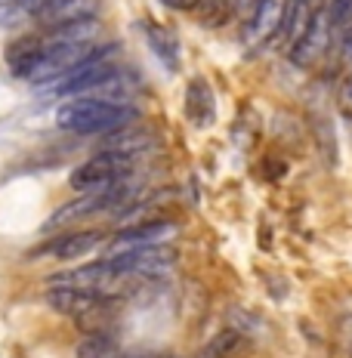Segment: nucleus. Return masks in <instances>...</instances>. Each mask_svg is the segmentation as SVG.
Masks as SVG:
<instances>
[{"mask_svg":"<svg viewBox=\"0 0 352 358\" xmlns=\"http://www.w3.org/2000/svg\"><path fill=\"white\" fill-rule=\"evenodd\" d=\"M185 118L198 127V130H207V127L217 120V99H213V90L204 77H192L189 87H185V105H183Z\"/></svg>","mask_w":352,"mask_h":358,"instance_id":"nucleus-9","label":"nucleus"},{"mask_svg":"<svg viewBox=\"0 0 352 358\" xmlns=\"http://www.w3.org/2000/svg\"><path fill=\"white\" fill-rule=\"evenodd\" d=\"M136 109L118 102V99H99V96H75L56 109V124L59 130L75 136H93V133H112L121 127L133 124Z\"/></svg>","mask_w":352,"mask_h":358,"instance_id":"nucleus-1","label":"nucleus"},{"mask_svg":"<svg viewBox=\"0 0 352 358\" xmlns=\"http://www.w3.org/2000/svg\"><path fill=\"white\" fill-rule=\"evenodd\" d=\"M124 182H127V179H124ZM124 182L112 185V189H102V192H87V195H81V198H75V201L62 204L59 210H56L53 217L44 223V228L49 232V228L71 226V223H81V219H87V217H96V213H105V210H112V207H124V201H127Z\"/></svg>","mask_w":352,"mask_h":358,"instance_id":"nucleus-3","label":"nucleus"},{"mask_svg":"<svg viewBox=\"0 0 352 358\" xmlns=\"http://www.w3.org/2000/svg\"><path fill=\"white\" fill-rule=\"evenodd\" d=\"M96 293H87V290H75V288H49L47 290V303L49 309L62 312V315H71V318H77V315H84L90 309L93 303H96Z\"/></svg>","mask_w":352,"mask_h":358,"instance_id":"nucleus-13","label":"nucleus"},{"mask_svg":"<svg viewBox=\"0 0 352 358\" xmlns=\"http://www.w3.org/2000/svg\"><path fill=\"white\" fill-rule=\"evenodd\" d=\"M340 105H343V111L352 114V77H346L340 87Z\"/></svg>","mask_w":352,"mask_h":358,"instance_id":"nucleus-18","label":"nucleus"},{"mask_svg":"<svg viewBox=\"0 0 352 358\" xmlns=\"http://www.w3.org/2000/svg\"><path fill=\"white\" fill-rule=\"evenodd\" d=\"M238 346H241V334L235 327H229V331H220L211 343H204L198 358H232Z\"/></svg>","mask_w":352,"mask_h":358,"instance_id":"nucleus-16","label":"nucleus"},{"mask_svg":"<svg viewBox=\"0 0 352 358\" xmlns=\"http://www.w3.org/2000/svg\"><path fill=\"white\" fill-rule=\"evenodd\" d=\"M105 263L112 266V272L124 278H142V275H158V272L170 269L176 263L174 247H161V244H142V247H127L118 254H109Z\"/></svg>","mask_w":352,"mask_h":358,"instance_id":"nucleus-4","label":"nucleus"},{"mask_svg":"<svg viewBox=\"0 0 352 358\" xmlns=\"http://www.w3.org/2000/svg\"><path fill=\"white\" fill-rule=\"evenodd\" d=\"M152 146H155V133L148 127H130V124L121 127V130H112L109 139H105V152L127 155V157L142 155Z\"/></svg>","mask_w":352,"mask_h":358,"instance_id":"nucleus-12","label":"nucleus"},{"mask_svg":"<svg viewBox=\"0 0 352 358\" xmlns=\"http://www.w3.org/2000/svg\"><path fill=\"white\" fill-rule=\"evenodd\" d=\"M99 244H102V232H96V228H81V232H66V235L49 238L47 244L34 247L31 256L34 260H40V256H53V260H77V256L93 254Z\"/></svg>","mask_w":352,"mask_h":358,"instance_id":"nucleus-5","label":"nucleus"},{"mask_svg":"<svg viewBox=\"0 0 352 358\" xmlns=\"http://www.w3.org/2000/svg\"><path fill=\"white\" fill-rule=\"evenodd\" d=\"M174 232V223H161V219H142L130 228H121L114 235V241L109 244V254H118V250H127V247H142V244H155L161 241L164 235Z\"/></svg>","mask_w":352,"mask_h":358,"instance_id":"nucleus-11","label":"nucleus"},{"mask_svg":"<svg viewBox=\"0 0 352 358\" xmlns=\"http://www.w3.org/2000/svg\"><path fill=\"white\" fill-rule=\"evenodd\" d=\"M325 16H328L330 31H334V28H343L352 19V0H330V6L325 10Z\"/></svg>","mask_w":352,"mask_h":358,"instance_id":"nucleus-17","label":"nucleus"},{"mask_svg":"<svg viewBox=\"0 0 352 358\" xmlns=\"http://www.w3.org/2000/svg\"><path fill=\"white\" fill-rule=\"evenodd\" d=\"M146 40H148V47H152V53L170 71L179 68V38L170 31V28H164L158 22H146Z\"/></svg>","mask_w":352,"mask_h":358,"instance_id":"nucleus-14","label":"nucleus"},{"mask_svg":"<svg viewBox=\"0 0 352 358\" xmlns=\"http://www.w3.org/2000/svg\"><path fill=\"white\" fill-rule=\"evenodd\" d=\"M0 3H16V0H0Z\"/></svg>","mask_w":352,"mask_h":358,"instance_id":"nucleus-21","label":"nucleus"},{"mask_svg":"<svg viewBox=\"0 0 352 358\" xmlns=\"http://www.w3.org/2000/svg\"><path fill=\"white\" fill-rule=\"evenodd\" d=\"M133 170V157L127 155H114V152H102V155H93L84 164H77L68 176V185L81 195L87 192H102L112 189V185L124 182Z\"/></svg>","mask_w":352,"mask_h":358,"instance_id":"nucleus-2","label":"nucleus"},{"mask_svg":"<svg viewBox=\"0 0 352 358\" xmlns=\"http://www.w3.org/2000/svg\"><path fill=\"white\" fill-rule=\"evenodd\" d=\"M99 0H47L38 13L34 22L40 28H59L71 22H84V19H96Z\"/></svg>","mask_w":352,"mask_h":358,"instance_id":"nucleus-6","label":"nucleus"},{"mask_svg":"<svg viewBox=\"0 0 352 358\" xmlns=\"http://www.w3.org/2000/svg\"><path fill=\"white\" fill-rule=\"evenodd\" d=\"M328 40H330V25H328V16H325V10L315 16V22L306 28L303 34H300V40L291 47V62L293 65H300V68H309V65H315V62L325 56V49H328Z\"/></svg>","mask_w":352,"mask_h":358,"instance_id":"nucleus-7","label":"nucleus"},{"mask_svg":"<svg viewBox=\"0 0 352 358\" xmlns=\"http://www.w3.org/2000/svg\"><path fill=\"white\" fill-rule=\"evenodd\" d=\"M321 13V0H284V13H282V25L278 34L287 47H293L300 40V34L315 22V16Z\"/></svg>","mask_w":352,"mask_h":358,"instance_id":"nucleus-8","label":"nucleus"},{"mask_svg":"<svg viewBox=\"0 0 352 358\" xmlns=\"http://www.w3.org/2000/svg\"><path fill=\"white\" fill-rule=\"evenodd\" d=\"M75 355H77V358H121V355H118V343H114V336H109L105 331L87 334L81 343H77Z\"/></svg>","mask_w":352,"mask_h":358,"instance_id":"nucleus-15","label":"nucleus"},{"mask_svg":"<svg viewBox=\"0 0 352 358\" xmlns=\"http://www.w3.org/2000/svg\"><path fill=\"white\" fill-rule=\"evenodd\" d=\"M282 13H284V0H257L254 3V16L247 22V44H269L278 34L282 25Z\"/></svg>","mask_w":352,"mask_h":358,"instance_id":"nucleus-10","label":"nucleus"},{"mask_svg":"<svg viewBox=\"0 0 352 358\" xmlns=\"http://www.w3.org/2000/svg\"><path fill=\"white\" fill-rule=\"evenodd\" d=\"M164 3H167L170 10H195L201 0H164Z\"/></svg>","mask_w":352,"mask_h":358,"instance_id":"nucleus-20","label":"nucleus"},{"mask_svg":"<svg viewBox=\"0 0 352 358\" xmlns=\"http://www.w3.org/2000/svg\"><path fill=\"white\" fill-rule=\"evenodd\" d=\"M124 358H176L174 352H155V349H142V352H127Z\"/></svg>","mask_w":352,"mask_h":358,"instance_id":"nucleus-19","label":"nucleus"}]
</instances>
